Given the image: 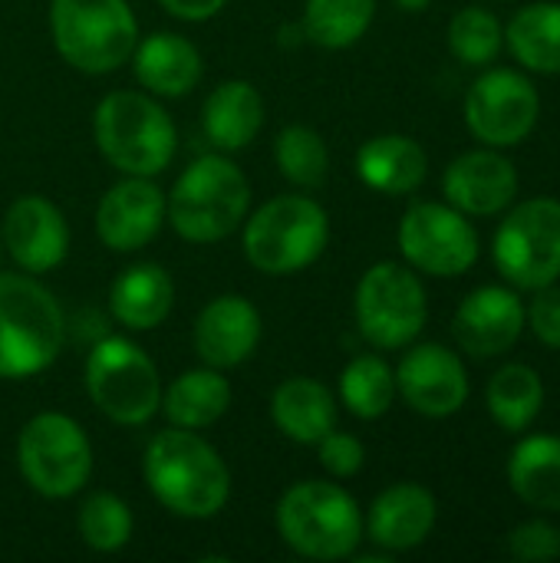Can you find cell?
Listing matches in <instances>:
<instances>
[{"mask_svg":"<svg viewBox=\"0 0 560 563\" xmlns=\"http://www.w3.org/2000/svg\"><path fill=\"white\" fill-rule=\"evenodd\" d=\"M261 343V313L251 300L224 294L195 320V353L211 369H231L251 360Z\"/></svg>","mask_w":560,"mask_h":563,"instance_id":"d6986e66","label":"cell"},{"mask_svg":"<svg viewBox=\"0 0 560 563\" xmlns=\"http://www.w3.org/2000/svg\"><path fill=\"white\" fill-rule=\"evenodd\" d=\"M56 53L79 73H112L132 59L139 23L125 0H50Z\"/></svg>","mask_w":560,"mask_h":563,"instance_id":"8992f818","label":"cell"},{"mask_svg":"<svg viewBox=\"0 0 560 563\" xmlns=\"http://www.w3.org/2000/svg\"><path fill=\"white\" fill-rule=\"evenodd\" d=\"M436 518H439L436 495L426 485L399 482L376 495L363 528L376 548H383L386 554H403L426 544V538L436 528Z\"/></svg>","mask_w":560,"mask_h":563,"instance_id":"ffe728a7","label":"cell"},{"mask_svg":"<svg viewBox=\"0 0 560 563\" xmlns=\"http://www.w3.org/2000/svg\"><path fill=\"white\" fill-rule=\"evenodd\" d=\"M320 465L333 475V478H353L363 462H366V449L356 435L350 432H327L320 442Z\"/></svg>","mask_w":560,"mask_h":563,"instance_id":"8d00e7d4","label":"cell"},{"mask_svg":"<svg viewBox=\"0 0 560 563\" xmlns=\"http://www.w3.org/2000/svg\"><path fill=\"white\" fill-rule=\"evenodd\" d=\"M505 46L528 73L560 76V3L538 0L521 7L505 26Z\"/></svg>","mask_w":560,"mask_h":563,"instance_id":"83f0119b","label":"cell"},{"mask_svg":"<svg viewBox=\"0 0 560 563\" xmlns=\"http://www.w3.org/2000/svg\"><path fill=\"white\" fill-rule=\"evenodd\" d=\"M469 389L462 356L442 343L413 346L396 369V396H403V402L426 419L455 416L465 406Z\"/></svg>","mask_w":560,"mask_h":563,"instance_id":"5bb4252c","label":"cell"},{"mask_svg":"<svg viewBox=\"0 0 560 563\" xmlns=\"http://www.w3.org/2000/svg\"><path fill=\"white\" fill-rule=\"evenodd\" d=\"M505 548L515 561L521 563H548L560 561V528L548 518L521 521L508 531Z\"/></svg>","mask_w":560,"mask_h":563,"instance_id":"e575fe53","label":"cell"},{"mask_svg":"<svg viewBox=\"0 0 560 563\" xmlns=\"http://www.w3.org/2000/svg\"><path fill=\"white\" fill-rule=\"evenodd\" d=\"M23 482L43 498H73L92 472V449L79 422L59 412L33 416L17 439Z\"/></svg>","mask_w":560,"mask_h":563,"instance_id":"8fae6325","label":"cell"},{"mask_svg":"<svg viewBox=\"0 0 560 563\" xmlns=\"http://www.w3.org/2000/svg\"><path fill=\"white\" fill-rule=\"evenodd\" d=\"M277 531L290 551L310 561H343L363 541V515L353 495L333 482H300L277 505Z\"/></svg>","mask_w":560,"mask_h":563,"instance_id":"5b68a950","label":"cell"},{"mask_svg":"<svg viewBox=\"0 0 560 563\" xmlns=\"http://www.w3.org/2000/svg\"><path fill=\"white\" fill-rule=\"evenodd\" d=\"M205 135L221 152L248 148L264 125V99L248 79H228L205 99Z\"/></svg>","mask_w":560,"mask_h":563,"instance_id":"cb8c5ba5","label":"cell"},{"mask_svg":"<svg viewBox=\"0 0 560 563\" xmlns=\"http://www.w3.org/2000/svg\"><path fill=\"white\" fill-rule=\"evenodd\" d=\"M356 175L380 195H413L429 175V155L413 135L386 132L360 145Z\"/></svg>","mask_w":560,"mask_h":563,"instance_id":"44dd1931","label":"cell"},{"mask_svg":"<svg viewBox=\"0 0 560 563\" xmlns=\"http://www.w3.org/2000/svg\"><path fill=\"white\" fill-rule=\"evenodd\" d=\"M231 406V386L218 369H188L162 393V409L178 429H208Z\"/></svg>","mask_w":560,"mask_h":563,"instance_id":"f1b7e54d","label":"cell"},{"mask_svg":"<svg viewBox=\"0 0 560 563\" xmlns=\"http://www.w3.org/2000/svg\"><path fill=\"white\" fill-rule=\"evenodd\" d=\"M135 79L165 99H178L191 92L201 79V53L191 40L178 33H152L132 49Z\"/></svg>","mask_w":560,"mask_h":563,"instance_id":"7402d4cb","label":"cell"},{"mask_svg":"<svg viewBox=\"0 0 560 563\" xmlns=\"http://www.w3.org/2000/svg\"><path fill=\"white\" fill-rule=\"evenodd\" d=\"M63 333V310L46 287L0 274V379H23L53 366Z\"/></svg>","mask_w":560,"mask_h":563,"instance_id":"277c9868","label":"cell"},{"mask_svg":"<svg viewBox=\"0 0 560 563\" xmlns=\"http://www.w3.org/2000/svg\"><path fill=\"white\" fill-rule=\"evenodd\" d=\"M399 251L406 264L432 277H462L479 261V231L449 201H416L399 221Z\"/></svg>","mask_w":560,"mask_h":563,"instance_id":"7c38bea8","label":"cell"},{"mask_svg":"<svg viewBox=\"0 0 560 563\" xmlns=\"http://www.w3.org/2000/svg\"><path fill=\"white\" fill-rule=\"evenodd\" d=\"M271 416H274V426L300 445H317L327 432L337 429L333 393L310 376L284 379L274 389Z\"/></svg>","mask_w":560,"mask_h":563,"instance_id":"d4e9b609","label":"cell"},{"mask_svg":"<svg viewBox=\"0 0 560 563\" xmlns=\"http://www.w3.org/2000/svg\"><path fill=\"white\" fill-rule=\"evenodd\" d=\"M492 257L515 290H541L560 280V198H525L495 231Z\"/></svg>","mask_w":560,"mask_h":563,"instance_id":"ba28073f","label":"cell"},{"mask_svg":"<svg viewBox=\"0 0 560 563\" xmlns=\"http://www.w3.org/2000/svg\"><path fill=\"white\" fill-rule=\"evenodd\" d=\"M92 132L102 158L122 175L152 178L175 158L178 132L168 112L142 92H109L99 99Z\"/></svg>","mask_w":560,"mask_h":563,"instance_id":"7a4b0ae2","label":"cell"},{"mask_svg":"<svg viewBox=\"0 0 560 563\" xmlns=\"http://www.w3.org/2000/svg\"><path fill=\"white\" fill-rule=\"evenodd\" d=\"M518 168L502 148H475L449 162L442 195L469 218H492L518 201Z\"/></svg>","mask_w":560,"mask_h":563,"instance_id":"2e32d148","label":"cell"},{"mask_svg":"<svg viewBox=\"0 0 560 563\" xmlns=\"http://www.w3.org/2000/svg\"><path fill=\"white\" fill-rule=\"evenodd\" d=\"M3 247L26 274L53 271L69 251V228L63 211L43 195L17 198L3 218Z\"/></svg>","mask_w":560,"mask_h":563,"instance_id":"ac0fdd59","label":"cell"},{"mask_svg":"<svg viewBox=\"0 0 560 563\" xmlns=\"http://www.w3.org/2000/svg\"><path fill=\"white\" fill-rule=\"evenodd\" d=\"M376 16V0H307L304 33L323 49L360 43Z\"/></svg>","mask_w":560,"mask_h":563,"instance_id":"f546056e","label":"cell"},{"mask_svg":"<svg viewBox=\"0 0 560 563\" xmlns=\"http://www.w3.org/2000/svg\"><path fill=\"white\" fill-rule=\"evenodd\" d=\"M330 238L327 211L304 195L271 198L244 224V254L248 261L271 277H287L310 267Z\"/></svg>","mask_w":560,"mask_h":563,"instance_id":"52a82bcc","label":"cell"},{"mask_svg":"<svg viewBox=\"0 0 560 563\" xmlns=\"http://www.w3.org/2000/svg\"><path fill=\"white\" fill-rule=\"evenodd\" d=\"M86 393L119 426H142L162 409V383L142 346L106 336L86 360Z\"/></svg>","mask_w":560,"mask_h":563,"instance_id":"9c48e42d","label":"cell"},{"mask_svg":"<svg viewBox=\"0 0 560 563\" xmlns=\"http://www.w3.org/2000/svg\"><path fill=\"white\" fill-rule=\"evenodd\" d=\"M429 320V300L419 274L396 261L373 264L356 284V327L376 350L409 346Z\"/></svg>","mask_w":560,"mask_h":563,"instance_id":"30bf717a","label":"cell"},{"mask_svg":"<svg viewBox=\"0 0 560 563\" xmlns=\"http://www.w3.org/2000/svg\"><path fill=\"white\" fill-rule=\"evenodd\" d=\"M525 333V300L515 287L485 284L472 290L455 317H452V336L459 350L472 360H495L518 346Z\"/></svg>","mask_w":560,"mask_h":563,"instance_id":"9a60e30c","label":"cell"},{"mask_svg":"<svg viewBox=\"0 0 560 563\" xmlns=\"http://www.w3.org/2000/svg\"><path fill=\"white\" fill-rule=\"evenodd\" d=\"M175 303V284L158 264H132L125 267L112 290L109 307L112 317L129 330H155Z\"/></svg>","mask_w":560,"mask_h":563,"instance_id":"484cf974","label":"cell"},{"mask_svg":"<svg viewBox=\"0 0 560 563\" xmlns=\"http://www.w3.org/2000/svg\"><path fill=\"white\" fill-rule=\"evenodd\" d=\"M340 399L356 419H380L393 409L396 399V373L383 356L363 353L347 363L340 373Z\"/></svg>","mask_w":560,"mask_h":563,"instance_id":"4dcf8cb0","label":"cell"},{"mask_svg":"<svg viewBox=\"0 0 560 563\" xmlns=\"http://www.w3.org/2000/svg\"><path fill=\"white\" fill-rule=\"evenodd\" d=\"M505 46V26L488 7H462L449 20V49L465 66H488Z\"/></svg>","mask_w":560,"mask_h":563,"instance_id":"d6a6232c","label":"cell"},{"mask_svg":"<svg viewBox=\"0 0 560 563\" xmlns=\"http://www.w3.org/2000/svg\"><path fill=\"white\" fill-rule=\"evenodd\" d=\"M281 175L297 188H320L330 172V152L320 132L307 125H287L274 142Z\"/></svg>","mask_w":560,"mask_h":563,"instance_id":"1f68e13d","label":"cell"},{"mask_svg":"<svg viewBox=\"0 0 560 563\" xmlns=\"http://www.w3.org/2000/svg\"><path fill=\"white\" fill-rule=\"evenodd\" d=\"M172 16L178 20H188V23H201V20H211L228 0H158Z\"/></svg>","mask_w":560,"mask_h":563,"instance_id":"74e56055","label":"cell"},{"mask_svg":"<svg viewBox=\"0 0 560 563\" xmlns=\"http://www.w3.org/2000/svg\"><path fill=\"white\" fill-rule=\"evenodd\" d=\"M485 406L495 426L508 435L528 432L545 409V379L528 363H505L485 386Z\"/></svg>","mask_w":560,"mask_h":563,"instance_id":"4316f807","label":"cell"},{"mask_svg":"<svg viewBox=\"0 0 560 563\" xmlns=\"http://www.w3.org/2000/svg\"><path fill=\"white\" fill-rule=\"evenodd\" d=\"M165 221V195L152 178L129 175L112 185L96 208V234L106 247L129 254L145 247Z\"/></svg>","mask_w":560,"mask_h":563,"instance_id":"e0dca14e","label":"cell"},{"mask_svg":"<svg viewBox=\"0 0 560 563\" xmlns=\"http://www.w3.org/2000/svg\"><path fill=\"white\" fill-rule=\"evenodd\" d=\"M145 485L155 501L188 521L215 518L231 495V475L221 455L195 429H165L145 449Z\"/></svg>","mask_w":560,"mask_h":563,"instance_id":"6da1fadb","label":"cell"},{"mask_svg":"<svg viewBox=\"0 0 560 563\" xmlns=\"http://www.w3.org/2000/svg\"><path fill=\"white\" fill-rule=\"evenodd\" d=\"M508 488L531 511H560V435H525L508 455Z\"/></svg>","mask_w":560,"mask_h":563,"instance_id":"603a6c76","label":"cell"},{"mask_svg":"<svg viewBox=\"0 0 560 563\" xmlns=\"http://www.w3.org/2000/svg\"><path fill=\"white\" fill-rule=\"evenodd\" d=\"M248 205L251 185L244 172L224 155H205L178 175L165 214L185 241L215 244L241 228Z\"/></svg>","mask_w":560,"mask_h":563,"instance_id":"3957f363","label":"cell"},{"mask_svg":"<svg viewBox=\"0 0 560 563\" xmlns=\"http://www.w3.org/2000/svg\"><path fill=\"white\" fill-rule=\"evenodd\" d=\"M541 119L538 86L508 66L482 73L465 96V125L488 148L521 145Z\"/></svg>","mask_w":560,"mask_h":563,"instance_id":"4fadbf2b","label":"cell"},{"mask_svg":"<svg viewBox=\"0 0 560 563\" xmlns=\"http://www.w3.org/2000/svg\"><path fill=\"white\" fill-rule=\"evenodd\" d=\"M79 538L99 551V554H116L129 544L132 538V511L122 498L109 492H96L79 505Z\"/></svg>","mask_w":560,"mask_h":563,"instance_id":"836d02e7","label":"cell"},{"mask_svg":"<svg viewBox=\"0 0 560 563\" xmlns=\"http://www.w3.org/2000/svg\"><path fill=\"white\" fill-rule=\"evenodd\" d=\"M525 330L535 333V340L548 350H560V287L535 290L531 303L525 307Z\"/></svg>","mask_w":560,"mask_h":563,"instance_id":"d590c367","label":"cell"},{"mask_svg":"<svg viewBox=\"0 0 560 563\" xmlns=\"http://www.w3.org/2000/svg\"><path fill=\"white\" fill-rule=\"evenodd\" d=\"M399 10H406V13H422L432 0H393Z\"/></svg>","mask_w":560,"mask_h":563,"instance_id":"f35d334b","label":"cell"}]
</instances>
